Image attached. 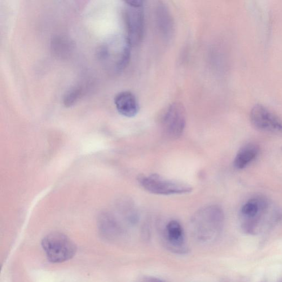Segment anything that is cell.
Returning <instances> with one entry per match:
<instances>
[{
    "label": "cell",
    "instance_id": "cell-1",
    "mask_svg": "<svg viewBox=\"0 0 282 282\" xmlns=\"http://www.w3.org/2000/svg\"><path fill=\"white\" fill-rule=\"evenodd\" d=\"M131 47L127 37L114 36L100 47L99 58L106 69L113 73H120L129 64Z\"/></svg>",
    "mask_w": 282,
    "mask_h": 282
},
{
    "label": "cell",
    "instance_id": "cell-2",
    "mask_svg": "<svg viewBox=\"0 0 282 282\" xmlns=\"http://www.w3.org/2000/svg\"><path fill=\"white\" fill-rule=\"evenodd\" d=\"M42 246L47 259L53 264L71 259L77 251L73 241L64 234L58 232L47 235L42 240Z\"/></svg>",
    "mask_w": 282,
    "mask_h": 282
},
{
    "label": "cell",
    "instance_id": "cell-3",
    "mask_svg": "<svg viewBox=\"0 0 282 282\" xmlns=\"http://www.w3.org/2000/svg\"><path fill=\"white\" fill-rule=\"evenodd\" d=\"M144 2L132 0L126 2L124 18L128 38L132 46L142 41L145 26Z\"/></svg>",
    "mask_w": 282,
    "mask_h": 282
},
{
    "label": "cell",
    "instance_id": "cell-4",
    "mask_svg": "<svg viewBox=\"0 0 282 282\" xmlns=\"http://www.w3.org/2000/svg\"><path fill=\"white\" fill-rule=\"evenodd\" d=\"M139 184L148 192L160 195L190 193L192 188L189 185L178 181L166 179L158 174L150 176H140L138 178Z\"/></svg>",
    "mask_w": 282,
    "mask_h": 282
},
{
    "label": "cell",
    "instance_id": "cell-5",
    "mask_svg": "<svg viewBox=\"0 0 282 282\" xmlns=\"http://www.w3.org/2000/svg\"><path fill=\"white\" fill-rule=\"evenodd\" d=\"M186 123V114L184 105L173 103L167 107L162 120L165 135L171 139H177L182 135Z\"/></svg>",
    "mask_w": 282,
    "mask_h": 282
},
{
    "label": "cell",
    "instance_id": "cell-6",
    "mask_svg": "<svg viewBox=\"0 0 282 282\" xmlns=\"http://www.w3.org/2000/svg\"><path fill=\"white\" fill-rule=\"evenodd\" d=\"M250 120L255 129L282 135V120L264 106H255L251 111Z\"/></svg>",
    "mask_w": 282,
    "mask_h": 282
},
{
    "label": "cell",
    "instance_id": "cell-7",
    "mask_svg": "<svg viewBox=\"0 0 282 282\" xmlns=\"http://www.w3.org/2000/svg\"><path fill=\"white\" fill-rule=\"evenodd\" d=\"M224 221V213L221 208L218 206L212 205L204 208L195 214L194 222L195 223L200 233L212 231H219L222 227Z\"/></svg>",
    "mask_w": 282,
    "mask_h": 282
},
{
    "label": "cell",
    "instance_id": "cell-8",
    "mask_svg": "<svg viewBox=\"0 0 282 282\" xmlns=\"http://www.w3.org/2000/svg\"><path fill=\"white\" fill-rule=\"evenodd\" d=\"M166 238L170 245V250L178 253L188 252L185 247V237L182 226L177 220L170 221L166 227Z\"/></svg>",
    "mask_w": 282,
    "mask_h": 282
},
{
    "label": "cell",
    "instance_id": "cell-9",
    "mask_svg": "<svg viewBox=\"0 0 282 282\" xmlns=\"http://www.w3.org/2000/svg\"><path fill=\"white\" fill-rule=\"evenodd\" d=\"M114 103L121 115L127 118L135 117L139 110L137 99L129 91L119 93L114 99Z\"/></svg>",
    "mask_w": 282,
    "mask_h": 282
},
{
    "label": "cell",
    "instance_id": "cell-10",
    "mask_svg": "<svg viewBox=\"0 0 282 282\" xmlns=\"http://www.w3.org/2000/svg\"><path fill=\"white\" fill-rule=\"evenodd\" d=\"M259 147L254 144H248L238 151L234 160V165L238 170H243L255 159L259 153Z\"/></svg>",
    "mask_w": 282,
    "mask_h": 282
},
{
    "label": "cell",
    "instance_id": "cell-11",
    "mask_svg": "<svg viewBox=\"0 0 282 282\" xmlns=\"http://www.w3.org/2000/svg\"><path fill=\"white\" fill-rule=\"evenodd\" d=\"M157 15L161 32L165 36H169L173 29V23L171 14L166 6L160 5L157 9Z\"/></svg>",
    "mask_w": 282,
    "mask_h": 282
},
{
    "label": "cell",
    "instance_id": "cell-12",
    "mask_svg": "<svg viewBox=\"0 0 282 282\" xmlns=\"http://www.w3.org/2000/svg\"><path fill=\"white\" fill-rule=\"evenodd\" d=\"M52 46L53 52L58 56L62 57L66 56L72 48L70 40L63 37H58L53 40Z\"/></svg>",
    "mask_w": 282,
    "mask_h": 282
},
{
    "label": "cell",
    "instance_id": "cell-13",
    "mask_svg": "<svg viewBox=\"0 0 282 282\" xmlns=\"http://www.w3.org/2000/svg\"><path fill=\"white\" fill-rule=\"evenodd\" d=\"M82 90L79 87H74L65 94L64 104L66 107L75 105L82 96Z\"/></svg>",
    "mask_w": 282,
    "mask_h": 282
},
{
    "label": "cell",
    "instance_id": "cell-14",
    "mask_svg": "<svg viewBox=\"0 0 282 282\" xmlns=\"http://www.w3.org/2000/svg\"><path fill=\"white\" fill-rule=\"evenodd\" d=\"M100 229L102 233L107 237H110L112 234L116 233L118 230V227L113 220L108 219L101 222Z\"/></svg>",
    "mask_w": 282,
    "mask_h": 282
},
{
    "label": "cell",
    "instance_id": "cell-15",
    "mask_svg": "<svg viewBox=\"0 0 282 282\" xmlns=\"http://www.w3.org/2000/svg\"><path fill=\"white\" fill-rule=\"evenodd\" d=\"M146 282H166L162 279L154 277H147L145 278Z\"/></svg>",
    "mask_w": 282,
    "mask_h": 282
},
{
    "label": "cell",
    "instance_id": "cell-16",
    "mask_svg": "<svg viewBox=\"0 0 282 282\" xmlns=\"http://www.w3.org/2000/svg\"><path fill=\"white\" fill-rule=\"evenodd\" d=\"M281 150H282V149H281Z\"/></svg>",
    "mask_w": 282,
    "mask_h": 282
}]
</instances>
